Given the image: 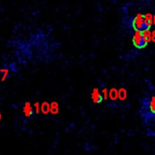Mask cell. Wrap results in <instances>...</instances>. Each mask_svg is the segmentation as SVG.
I'll use <instances>...</instances> for the list:
<instances>
[{"mask_svg":"<svg viewBox=\"0 0 155 155\" xmlns=\"http://www.w3.org/2000/svg\"><path fill=\"white\" fill-rule=\"evenodd\" d=\"M143 20L147 28L152 27V25H153V15L150 13H147L143 15Z\"/></svg>","mask_w":155,"mask_h":155,"instance_id":"cell-5","label":"cell"},{"mask_svg":"<svg viewBox=\"0 0 155 155\" xmlns=\"http://www.w3.org/2000/svg\"><path fill=\"white\" fill-rule=\"evenodd\" d=\"M152 41L155 43V29L153 31H152Z\"/></svg>","mask_w":155,"mask_h":155,"instance_id":"cell-8","label":"cell"},{"mask_svg":"<svg viewBox=\"0 0 155 155\" xmlns=\"http://www.w3.org/2000/svg\"><path fill=\"white\" fill-rule=\"evenodd\" d=\"M141 114L146 120L155 121V96L145 97L143 100Z\"/></svg>","mask_w":155,"mask_h":155,"instance_id":"cell-1","label":"cell"},{"mask_svg":"<svg viewBox=\"0 0 155 155\" xmlns=\"http://www.w3.org/2000/svg\"><path fill=\"white\" fill-rule=\"evenodd\" d=\"M142 34H143V39L145 40V42L148 44L152 41V31L150 30V28L148 29H144L142 31Z\"/></svg>","mask_w":155,"mask_h":155,"instance_id":"cell-6","label":"cell"},{"mask_svg":"<svg viewBox=\"0 0 155 155\" xmlns=\"http://www.w3.org/2000/svg\"><path fill=\"white\" fill-rule=\"evenodd\" d=\"M133 27L135 30L138 31H143L144 29H148L144 24V20H143V15L142 14H137L136 16L134 18L133 21Z\"/></svg>","mask_w":155,"mask_h":155,"instance_id":"cell-3","label":"cell"},{"mask_svg":"<svg viewBox=\"0 0 155 155\" xmlns=\"http://www.w3.org/2000/svg\"><path fill=\"white\" fill-rule=\"evenodd\" d=\"M153 25H155V15H153Z\"/></svg>","mask_w":155,"mask_h":155,"instance_id":"cell-9","label":"cell"},{"mask_svg":"<svg viewBox=\"0 0 155 155\" xmlns=\"http://www.w3.org/2000/svg\"><path fill=\"white\" fill-rule=\"evenodd\" d=\"M24 111H25V114L26 116H31L32 114H33V110H32V107L30 106V104L28 103L25 104V106L24 108Z\"/></svg>","mask_w":155,"mask_h":155,"instance_id":"cell-7","label":"cell"},{"mask_svg":"<svg viewBox=\"0 0 155 155\" xmlns=\"http://www.w3.org/2000/svg\"><path fill=\"white\" fill-rule=\"evenodd\" d=\"M92 99L94 104H101L104 101V96L101 94L99 90L95 88V89H94V91L92 93Z\"/></svg>","mask_w":155,"mask_h":155,"instance_id":"cell-4","label":"cell"},{"mask_svg":"<svg viewBox=\"0 0 155 155\" xmlns=\"http://www.w3.org/2000/svg\"><path fill=\"white\" fill-rule=\"evenodd\" d=\"M133 45L137 49H143V48H144L147 45V43L143 39L142 31H138V30L134 31V36H133Z\"/></svg>","mask_w":155,"mask_h":155,"instance_id":"cell-2","label":"cell"}]
</instances>
